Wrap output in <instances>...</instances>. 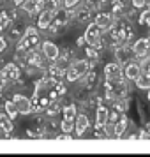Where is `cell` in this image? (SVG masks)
I'll list each match as a JSON object with an SVG mask.
<instances>
[{"mask_svg": "<svg viewBox=\"0 0 150 157\" xmlns=\"http://www.w3.org/2000/svg\"><path fill=\"white\" fill-rule=\"evenodd\" d=\"M95 64H97L95 60H87V58H74V60H71V64L65 67V74H64L65 83H78L90 69L95 67Z\"/></svg>", "mask_w": 150, "mask_h": 157, "instance_id": "6da1fadb", "label": "cell"}, {"mask_svg": "<svg viewBox=\"0 0 150 157\" xmlns=\"http://www.w3.org/2000/svg\"><path fill=\"white\" fill-rule=\"evenodd\" d=\"M18 48H21V50H36L41 46V36H39V29L37 27H27L25 30V34L21 36V39L18 41L16 44Z\"/></svg>", "mask_w": 150, "mask_h": 157, "instance_id": "7a4b0ae2", "label": "cell"}, {"mask_svg": "<svg viewBox=\"0 0 150 157\" xmlns=\"http://www.w3.org/2000/svg\"><path fill=\"white\" fill-rule=\"evenodd\" d=\"M102 30L95 25L94 21H90L88 25L85 27V30H83V39H85V44H88V46H95V44L99 43L101 39H102Z\"/></svg>", "mask_w": 150, "mask_h": 157, "instance_id": "3957f363", "label": "cell"}, {"mask_svg": "<svg viewBox=\"0 0 150 157\" xmlns=\"http://www.w3.org/2000/svg\"><path fill=\"white\" fill-rule=\"evenodd\" d=\"M11 101L14 102L16 109H18V113L20 115H30L34 113V109H32V101L27 97V95H23V94H13L11 95Z\"/></svg>", "mask_w": 150, "mask_h": 157, "instance_id": "277c9868", "label": "cell"}, {"mask_svg": "<svg viewBox=\"0 0 150 157\" xmlns=\"http://www.w3.org/2000/svg\"><path fill=\"white\" fill-rule=\"evenodd\" d=\"M41 51H43L44 58L48 62H57L58 57H60V46L57 43L50 41V39H46V41L41 43Z\"/></svg>", "mask_w": 150, "mask_h": 157, "instance_id": "5b68a950", "label": "cell"}, {"mask_svg": "<svg viewBox=\"0 0 150 157\" xmlns=\"http://www.w3.org/2000/svg\"><path fill=\"white\" fill-rule=\"evenodd\" d=\"M102 74H104V79H110V81H115V79L124 78V72H122V65L118 64L117 60H110L108 64H104Z\"/></svg>", "mask_w": 150, "mask_h": 157, "instance_id": "8992f818", "label": "cell"}, {"mask_svg": "<svg viewBox=\"0 0 150 157\" xmlns=\"http://www.w3.org/2000/svg\"><path fill=\"white\" fill-rule=\"evenodd\" d=\"M133 53H134V57L140 58V60L148 58V55H150V37H141V39L134 41V44H133Z\"/></svg>", "mask_w": 150, "mask_h": 157, "instance_id": "52a82bcc", "label": "cell"}, {"mask_svg": "<svg viewBox=\"0 0 150 157\" xmlns=\"http://www.w3.org/2000/svg\"><path fill=\"white\" fill-rule=\"evenodd\" d=\"M115 20L113 14L111 13H104V11H99V13H95V16H94V23L99 27L102 32H106V30L113 29L115 27Z\"/></svg>", "mask_w": 150, "mask_h": 157, "instance_id": "ba28073f", "label": "cell"}, {"mask_svg": "<svg viewBox=\"0 0 150 157\" xmlns=\"http://www.w3.org/2000/svg\"><path fill=\"white\" fill-rule=\"evenodd\" d=\"M0 71H2V74H4V76H6V79H7V81H11V83H13V81H16L18 78H21V67L16 64L14 60H13V62H7V64L4 65Z\"/></svg>", "mask_w": 150, "mask_h": 157, "instance_id": "9c48e42d", "label": "cell"}, {"mask_svg": "<svg viewBox=\"0 0 150 157\" xmlns=\"http://www.w3.org/2000/svg\"><path fill=\"white\" fill-rule=\"evenodd\" d=\"M90 127V118L87 113H78L76 120H74V131H76V136L83 138L87 134V131Z\"/></svg>", "mask_w": 150, "mask_h": 157, "instance_id": "30bf717a", "label": "cell"}, {"mask_svg": "<svg viewBox=\"0 0 150 157\" xmlns=\"http://www.w3.org/2000/svg\"><path fill=\"white\" fill-rule=\"evenodd\" d=\"M122 72H124V78L127 79V81H134L140 74H141V65L138 64V62H127V64H124L122 67Z\"/></svg>", "mask_w": 150, "mask_h": 157, "instance_id": "8fae6325", "label": "cell"}, {"mask_svg": "<svg viewBox=\"0 0 150 157\" xmlns=\"http://www.w3.org/2000/svg\"><path fill=\"white\" fill-rule=\"evenodd\" d=\"M53 18H55V11H51V9H43V11L39 13V16H37V29L48 30L51 21H53Z\"/></svg>", "mask_w": 150, "mask_h": 157, "instance_id": "7c38bea8", "label": "cell"}, {"mask_svg": "<svg viewBox=\"0 0 150 157\" xmlns=\"http://www.w3.org/2000/svg\"><path fill=\"white\" fill-rule=\"evenodd\" d=\"M95 129H102L104 125H106V122L110 120V109H108V106H104V104H99V106L95 108Z\"/></svg>", "mask_w": 150, "mask_h": 157, "instance_id": "4fadbf2b", "label": "cell"}, {"mask_svg": "<svg viewBox=\"0 0 150 157\" xmlns=\"http://www.w3.org/2000/svg\"><path fill=\"white\" fill-rule=\"evenodd\" d=\"M14 129V122L13 118H9V115L4 111H0V138H7Z\"/></svg>", "mask_w": 150, "mask_h": 157, "instance_id": "5bb4252c", "label": "cell"}, {"mask_svg": "<svg viewBox=\"0 0 150 157\" xmlns=\"http://www.w3.org/2000/svg\"><path fill=\"white\" fill-rule=\"evenodd\" d=\"M127 127H129V118L125 117V113H122L120 118L115 122V134H113V138H122V136H125Z\"/></svg>", "mask_w": 150, "mask_h": 157, "instance_id": "9a60e30c", "label": "cell"}, {"mask_svg": "<svg viewBox=\"0 0 150 157\" xmlns=\"http://www.w3.org/2000/svg\"><path fill=\"white\" fill-rule=\"evenodd\" d=\"M13 23H14V27L11 29V34H9V36H11V39H13V41H16V43H18V41L21 39V36L25 34V30H27V27H29V25H25V23H23V20H16V21H13Z\"/></svg>", "mask_w": 150, "mask_h": 157, "instance_id": "2e32d148", "label": "cell"}, {"mask_svg": "<svg viewBox=\"0 0 150 157\" xmlns=\"http://www.w3.org/2000/svg\"><path fill=\"white\" fill-rule=\"evenodd\" d=\"M62 115H64V120L74 122L76 117H78V104H76V102H67V104L62 108Z\"/></svg>", "mask_w": 150, "mask_h": 157, "instance_id": "e0dca14e", "label": "cell"}, {"mask_svg": "<svg viewBox=\"0 0 150 157\" xmlns=\"http://www.w3.org/2000/svg\"><path fill=\"white\" fill-rule=\"evenodd\" d=\"M64 74H65V69L62 67V65L53 64V62L48 65V76H50L51 79H55V81H60V79L64 78Z\"/></svg>", "mask_w": 150, "mask_h": 157, "instance_id": "ac0fdd59", "label": "cell"}, {"mask_svg": "<svg viewBox=\"0 0 150 157\" xmlns=\"http://www.w3.org/2000/svg\"><path fill=\"white\" fill-rule=\"evenodd\" d=\"M79 83H81V85H85L87 88H95V85H97V74H95V71L90 69L83 78L79 79Z\"/></svg>", "mask_w": 150, "mask_h": 157, "instance_id": "d6986e66", "label": "cell"}, {"mask_svg": "<svg viewBox=\"0 0 150 157\" xmlns=\"http://www.w3.org/2000/svg\"><path fill=\"white\" fill-rule=\"evenodd\" d=\"M134 85L138 86L140 90H148V88H150V76L147 74V72L141 71V74L134 79Z\"/></svg>", "mask_w": 150, "mask_h": 157, "instance_id": "ffe728a7", "label": "cell"}, {"mask_svg": "<svg viewBox=\"0 0 150 157\" xmlns=\"http://www.w3.org/2000/svg\"><path fill=\"white\" fill-rule=\"evenodd\" d=\"M4 111H6V113L9 115V118H13V120H16V118H18V109H16V106H14V102H13V101L11 99H6V102H4Z\"/></svg>", "mask_w": 150, "mask_h": 157, "instance_id": "44dd1931", "label": "cell"}, {"mask_svg": "<svg viewBox=\"0 0 150 157\" xmlns=\"http://www.w3.org/2000/svg\"><path fill=\"white\" fill-rule=\"evenodd\" d=\"M21 11L25 13V14H37V9H36V0H25L21 4Z\"/></svg>", "mask_w": 150, "mask_h": 157, "instance_id": "7402d4cb", "label": "cell"}, {"mask_svg": "<svg viewBox=\"0 0 150 157\" xmlns=\"http://www.w3.org/2000/svg\"><path fill=\"white\" fill-rule=\"evenodd\" d=\"M60 131H62L64 134H72V131H74V122L62 120L60 122Z\"/></svg>", "mask_w": 150, "mask_h": 157, "instance_id": "603a6c76", "label": "cell"}, {"mask_svg": "<svg viewBox=\"0 0 150 157\" xmlns=\"http://www.w3.org/2000/svg\"><path fill=\"white\" fill-rule=\"evenodd\" d=\"M148 20H150V7H147V9H143L141 14L138 16V23H140V25H147Z\"/></svg>", "mask_w": 150, "mask_h": 157, "instance_id": "cb8c5ba5", "label": "cell"}, {"mask_svg": "<svg viewBox=\"0 0 150 157\" xmlns=\"http://www.w3.org/2000/svg\"><path fill=\"white\" fill-rule=\"evenodd\" d=\"M131 4H133L134 9H141V7H147L148 6L150 0H131Z\"/></svg>", "mask_w": 150, "mask_h": 157, "instance_id": "d4e9b609", "label": "cell"}, {"mask_svg": "<svg viewBox=\"0 0 150 157\" xmlns=\"http://www.w3.org/2000/svg\"><path fill=\"white\" fill-rule=\"evenodd\" d=\"M64 2V7L65 9H74L76 6H79V2L81 0H62Z\"/></svg>", "mask_w": 150, "mask_h": 157, "instance_id": "484cf974", "label": "cell"}, {"mask_svg": "<svg viewBox=\"0 0 150 157\" xmlns=\"http://www.w3.org/2000/svg\"><path fill=\"white\" fill-rule=\"evenodd\" d=\"M7 46H9L7 39H4V37L0 36V55H4V53L7 51Z\"/></svg>", "mask_w": 150, "mask_h": 157, "instance_id": "4316f807", "label": "cell"}, {"mask_svg": "<svg viewBox=\"0 0 150 157\" xmlns=\"http://www.w3.org/2000/svg\"><path fill=\"white\" fill-rule=\"evenodd\" d=\"M7 79H6V76L2 74V71H0V94H4V90H6V86H7Z\"/></svg>", "mask_w": 150, "mask_h": 157, "instance_id": "83f0119b", "label": "cell"}, {"mask_svg": "<svg viewBox=\"0 0 150 157\" xmlns=\"http://www.w3.org/2000/svg\"><path fill=\"white\" fill-rule=\"evenodd\" d=\"M25 0H13V4H14V7H21V4Z\"/></svg>", "mask_w": 150, "mask_h": 157, "instance_id": "f1b7e54d", "label": "cell"}, {"mask_svg": "<svg viewBox=\"0 0 150 157\" xmlns=\"http://www.w3.org/2000/svg\"><path fill=\"white\" fill-rule=\"evenodd\" d=\"M147 27H148V29H150V20H148V21H147Z\"/></svg>", "mask_w": 150, "mask_h": 157, "instance_id": "f546056e", "label": "cell"}, {"mask_svg": "<svg viewBox=\"0 0 150 157\" xmlns=\"http://www.w3.org/2000/svg\"><path fill=\"white\" fill-rule=\"evenodd\" d=\"M148 101H150V88H148Z\"/></svg>", "mask_w": 150, "mask_h": 157, "instance_id": "4dcf8cb0", "label": "cell"}]
</instances>
